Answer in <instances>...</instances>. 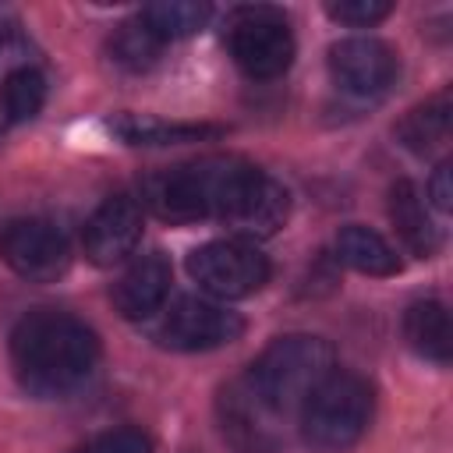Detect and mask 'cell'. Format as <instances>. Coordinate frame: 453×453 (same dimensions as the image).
Returning <instances> with one entry per match:
<instances>
[{"mask_svg": "<svg viewBox=\"0 0 453 453\" xmlns=\"http://www.w3.org/2000/svg\"><path fill=\"white\" fill-rule=\"evenodd\" d=\"M166 223L219 219L244 237H269L283 226L290 198L265 170L237 156H205L195 163L152 173L142 184V202Z\"/></svg>", "mask_w": 453, "mask_h": 453, "instance_id": "cell-1", "label": "cell"}, {"mask_svg": "<svg viewBox=\"0 0 453 453\" xmlns=\"http://www.w3.org/2000/svg\"><path fill=\"white\" fill-rule=\"evenodd\" d=\"M99 361L96 333L57 308H32L11 329V365L25 393L53 400L78 389Z\"/></svg>", "mask_w": 453, "mask_h": 453, "instance_id": "cell-2", "label": "cell"}, {"mask_svg": "<svg viewBox=\"0 0 453 453\" xmlns=\"http://www.w3.org/2000/svg\"><path fill=\"white\" fill-rule=\"evenodd\" d=\"M329 372H333V347L322 336L290 333L273 340L251 361L241 382L273 418H280V414L301 411V403Z\"/></svg>", "mask_w": 453, "mask_h": 453, "instance_id": "cell-3", "label": "cell"}, {"mask_svg": "<svg viewBox=\"0 0 453 453\" xmlns=\"http://www.w3.org/2000/svg\"><path fill=\"white\" fill-rule=\"evenodd\" d=\"M372 386L357 372L333 368L301 403V439L319 453L350 449L372 421Z\"/></svg>", "mask_w": 453, "mask_h": 453, "instance_id": "cell-4", "label": "cell"}, {"mask_svg": "<svg viewBox=\"0 0 453 453\" xmlns=\"http://www.w3.org/2000/svg\"><path fill=\"white\" fill-rule=\"evenodd\" d=\"M223 42L248 78H280L294 60V32L276 7H237L223 21Z\"/></svg>", "mask_w": 453, "mask_h": 453, "instance_id": "cell-5", "label": "cell"}, {"mask_svg": "<svg viewBox=\"0 0 453 453\" xmlns=\"http://www.w3.org/2000/svg\"><path fill=\"white\" fill-rule=\"evenodd\" d=\"M188 273L205 294L237 301V297H248L265 287L269 258L255 244L226 237V241H209V244L195 248L188 255Z\"/></svg>", "mask_w": 453, "mask_h": 453, "instance_id": "cell-6", "label": "cell"}, {"mask_svg": "<svg viewBox=\"0 0 453 453\" xmlns=\"http://www.w3.org/2000/svg\"><path fill=\"white\" fill-rule=\"evenodd\" d=\"M244 333V319L205 297H177L152 326V340L166 350H216Z\"/></svg>", "mask_w": 453, "mask_h": 453, "instance_id": "cell-7", "label": "cell"}, {"mask_svg": "<svg viewBox=\"0 0 453 453\" xmlns=\"http://www.w3.org/2000/svg\"><path fill=\"white\" fill-rule=\"evenodd\" d=\"M0 255L21 280L32 283H50L71 265L67 237L50 219H11L0 234Z\"/></svg>", "mask_w": 453, "mask_h": 453, "instance_id": "cell-8", "label": "cell"}, {"mask_svg": "<svg viewBox=\"0 0 453 453\" xmlns=\"http://www.w3.org/2000/svg\"><path fill=\"white\" fill-rule=\"evenodd\" d=\"M329 74L347 96H382L396 78V53L382 39L350 35L329 46Z\"/></svg>", "mask_w": 453, "mask_h": 453, "instance_id": "cell-9", "label": "cell"}, {"mask_svg": "<svg viewBox=\"0 0 453 453\" xmlns=\"http://www.w3.org/2000/svg\"><path fill=\"white\" fill-rule=\"evenodd\" d=\"M138 237H142V205L131 195H113L88 216L81 230L85 258L92 265H117L134 251Z\"/></svg>", "mask_w": 453, "mask_h": 453, "instance_id": "cell-10", "label": "cell"}, {"mask_svg": "<svg viewBox=\"0 0 453 453\" xmlns=\"http://www.w3.org/2000/svg\"><path fill=\"white\" fill-rule=\"evenodd\" d=\"M170 280H173L170 262L159 251H149L113 283V308L124 319L142 322L163 308V301L170 294Z\"/></svg>", "mask_w": 453, "mask_h": 453, "instance_id": "cell-11", "label": "cell"}, {"mask_svg": "<svg viewBox=\"0 0 453 453\" xmlns=\"http://www.w3.org/2000/svg\"><path fill=\"white\" fill-rule=\"evenodd\" d=\"M110 134H117L124 145H184V142H202V138H216L226 127L219 124H188V120H159V117H138V113H120L113 120H106Z\"/></svg>", "mask_w": 453, "mask_h": 453, "instance_id": "cell-12", "label": "cell"}, {"mask_svg": "<svg viewBox=\"0 0 453 453\" xmlns=\"http://www.w3.org/2000/svg\"><path fill=\"white\" fill-rule=\"evenodd\" d=\"M389 223L400 234V241L418 255V258H432L439 248V230L418 195V188L411 180H396L389 188Z\"/></svg>", "mask_w": 453, "mask_h": 453, "instance_id": "cell-13", "label": "cell"}, {"mask_svg": "<svg viewBox=\"0 0 453 453\" xmlns=\"http://www.w3.org/2000/svg\"><path fill=\"white\" fill-rule=\"evenodd\" d=\"M269 418L273 414L244 389V382H237L223 393V428L244 453H269L273 449L276 439H273Z\"/></svg>", "mask_w": 453, "mask_h": 453, "instance_id": "cell-14", "label": "cell"}, {"mask_svg": "<svg viewBox=\"0 0 453 453\" xmlns=\"http://www.w3.org/2000/svg\"><path fill=\"white\" fill-rule=\"evenodd\" d=\"M403 336L407 343L435 365H449L453 357V329H449V311L439 301H418L403 311Z\"/></svg>", "mask_w": 453, "mask_h": 453, "instance_id": "cell-15", "label": "cell"}, {"mask_svg": "<svg viewBox=\"0 0 453 453\" xmlns=\"http://www.w3.org/2000/svg\"><path fill=\"white\" fill-rule=\"evenodd\" d=\"M336 258L343 265L365 273V276H393V273H400V258L386 244V237H379L375 230L357 226V223H350V226H343L336 234Z\"/></svg>", "mask_w": 453, "mask_h": 453, "instance_id": "cell-16", "label": "cell"}, {"mask_svg": "<svg viewBox=\"0 0 453 453\" xmlns=\"http://www.w3.org/2000/svg\"><path fill=\"white\" fill-rule=\"evenodd\" d=\"M449 96L442 92V96H435V99H428L425 106H414L400 124H396V138L411 149V152H418V156H425V152H432L435 145H442L446 138H449Z\"/></svg>", "mask_w": 453, "mask_h": 453, "instance_id": "cell-17", "label": "cell"}, {"mask_svg": "<svg viewBox=\"0 0 453 453\" xmlns=\"http://www.w3.org/2000/svg\"><path fill=\"white\" fill-rule=\"evenodd\" d=\"M138 18H142L163 42H170V39H184V35L202 32L205 21L212 18V7H209V4H198V0H163V4L142 7Z\"/></svg>", "mask_w": 453, "mask_h": 453, "instance_id": "cell-18", "label": "cell"}, {"mask_svg": "<svg viewBox=\"0 0 453 453\" xmlns=\"http://www.w3.org/2000/svg\"><path fill=\"white\" fill-rule=\"evenodd\" d=\"M163 46L166 42L142 18H131V21L117 25V32L110 35V57L124 71H145V67H152L159 60Z\"/></svg>", "mask_w": 453, "mask_h": 453, "instance_id": "cell-19", "label": "cell"}, {"mask_svg": "<svg viewBox=\"0 0 453 453\" xmlns=\"http://www.w3.org/2000/svg\"><path fill=\"white\" fill-rule=\"evenodd\" d=\"M0 99H4V113H7L11 124L32 120L46 103V78L35 67H18L4 78Z\"/></svg>", "mask_w": 453, "mask_h": 453, "instance_id": "cell-20", "label": "cell"}, {"mask_svg": "<svg viewBox=\"0 0 453 453\" xmlns=\"http://www.w3.org/2000/svg\"><path fill=\"white\" fill-rule=\"evenodd\" d=\"M71 453H152V439L142 428H110Z\"/></svg>", "mask_w": 453, "mask_h": 453, "instance_id": "cell-21", "label": "cell"}, {"mask_svg": "<svg viewBox=\"0 0 453 453\" xmlns=\"http://www.w3.org/2000/svg\"><path fill=\"white\" fill-rule=\"evenodd\" d=\"M326 11H329V18L340 21V25L365 28V25L382 21V18L393 11V4H386V0H333V4H326Z\"/></svg>", "mask_w": 453, "mask_h": 453, "instance_id": "cell-22", "label": "cell"}, {"mask_svg": "<svg viewBox=\"0 0 453 453\" xmlns=\"http://www.w3.org/2000/svg\"><path fill=\"white\" fill-rule=\"evenodd\" d=\"M428 198L439 212H449L453 209V188H449V163H439L432 180H428Z\"/></svg>", "mask_w": 453, "mask_h": 453, "instance_id": "cell-23", "label": "cell"}]
</instances>
